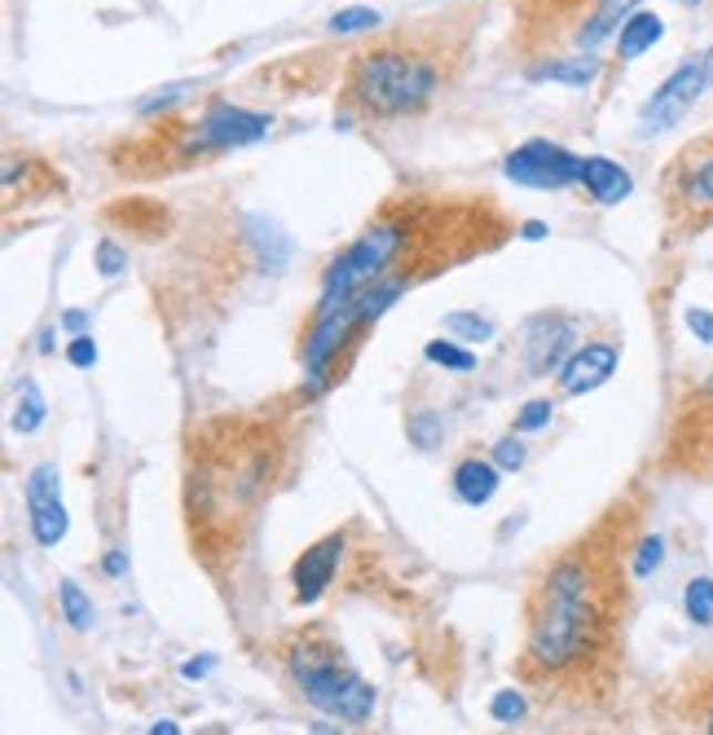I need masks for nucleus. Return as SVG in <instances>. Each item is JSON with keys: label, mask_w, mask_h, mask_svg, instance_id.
<instances>
[{"label": "nucleus", "mask_w": 713, "mask_h": 735, "mask_svg": "<svg viewBox=\"0 0 713 735\" xmlns=\"http://www.w3.org/2000/svg\"><path fill=\"white\" fill-rule=\"evenodd\" d=\"M374 27H379V9H370V4H349V9H340V13L331 18V31H335V35L374 31Z\"/></svg>", "instance_id": "nucleus-23"}, {"label": "nucleus", "mask_w": 713, "mask_h": 735, "mask_svg": "<svg viewBox=\"0 0 713 735\" xmlns=\"http://www.w3.org/2000/svg\"><path fill=\"white\" fill-rule=\"evenodd\" d=\"M599 58L595 53H564V58H546L529 71V80H555V84H568V89H586L599 80Z\"/></svg>", "instance_id": "nucleus-16"}, {"label": "nucleus", "mask_w": 713, "mask_h": 735, "mask_svg": "<svg viewBox=\"0 0 713 735\" xmlns=\"http://www.w3.org/2000/svg\"><path fill=\"white\" fill-rule=\"evenodd\" d=\"M340 555H344V534H331V538H322L318 547H309V551L296 559V568H291L296 603H318L327 594V586L335 581Z\"/></svg>", "instance_id": "nucleus-12"}, {"label": "nucleus", "mask_w": 713, "mask_h": 735, "mask_svg": "<svg viewBox=\"0 0 713 735\" xmlns=\"http://www.w3.org/2000/svg\"><path fill=\"white\" fill-rule=\"evenodd\" d=\"M617 362H621V349H617V344H586V349H577V353L559 366V387H564L568 396H586V392H595V387H603V383L612 379Z\"/></svg>", "instance_id": "nucleus-13"}, {"label": "nucleus", "mask_w": 713, "mask_h": 735, "mask_svg": "<svg viewBox=\"0 0 713 735\" xmlns=\"http://www.w3.org/2000/svg\"><path fill=\"white\" fill-rule=\"evenodd\" d=\"M410 436H418V445L427 449V445H436V423H432V418H414V423H410Z\"/></svg>", "instance_id": "nucleus-32"}, {"label": "nucleus", "mask_w": 713, "mask_h": 735, "mask_svg": "<svg viewBox=\"0 0 713 735\" xmlns=\"http://www.w3.org/2000/svg\"><path fill=\"white\" fill-rule=\"evenodd\" d=\"M287 670H291V683L300 687V696L313 710H322L327 718L361 727L374 714V687L344 661V648H335L331 639H322V634L296 639L287 648Z\"/></svg>", "instance_id": "nucleus-4"}, {"label": "nucleus", "mask_w": 713, "mask_h": 735, "mask_svg": "<svg viewBox=\"0 0 713 735\" xmlns=\"http://www.w3.org/2000/svg\"><path fill=\"white\" fill-rule=\"evenodd\" d=\"M269 115H256V111H242L234 102H211L198 120L185 124V137H180V151L185 155H216V151H234V146H251L269 133Z\"/></svg>", "instance_id": "nucleus-7"}, {"label": "nucleus", "mask_w": 713, "mask_h": 735, "mask_svg": "<svg viewBox=\"0 0 713 735\" xmlns=\"http://www.w3.org/2000/svg\"><path fill=\"white\" fill-rule=\"evenodd\" d=\"M450 480H454L458 503H467V507H485V503L498 494V485H503V467L489 463V458H463V463L454 467Z\"/></svg>", "instance_id": "nucleus-14"}, {"label": "nucleus", "mask_w": 713, "mask_h": 735, "mask_svg": "<svg viewBox=\"0 0 713 735\" xmlns=\"http://www.w3.org/2000/svg\"><path fill=\"white\" fill-rule=\"evenodd\" d=\"M525 458H529V449H525L520 432L503 436V441H498V449H494V463H498L503 472H520V467H525Z\"/></svg>", "instance_id": "nucleus-26"}, {"label": "nucleus", "mask_w": 713, "mask_h": 735, "mask_svg": "<svg viewBox=\"0 0 713 735\" xmlns=\"http://www.w3.org/2000/svg\"><path fill=\"white\" fill-rule=\"evenodd\" d=\"M58 603H62V617L71 630H89L93 625V599L75 586V581H62L58 586Z\"/></svg>", "instance_id": "nucleus-20"}, {"label": "nucleus", "mask_w": 713, "mask_h": 735, "mask_svg": "<svg viewBox=\"0 0 713 735\" xmlns=\"http://www.w3.org/2000/svg\"><path fill=\"white\" fill-rule=\"evenodd\" d=\"M27 520L40 547H58L66 538V507H62V485L53 463H40L27 476Z\"/></svg>", "instance_id": "nucleus-10"}, {"label": "nucleus", "mask_w": 713, "mask_h": 735, "mask_svg": "<svg viewBox=\"0 0 713 735\" xmlns=\"http://www.w3.org/2000/svg\"><path fill=\"white\" fill-rule=\"evenodd\" d=\"M603 0H516V40L529 58L559 53L568 40L577 49L581 31L595 22Z\"/></svg>", "instance_id": "nucleus-5"}, {"label": "nucleus", "mask_w": 713, "mask_h": 735, "mask_svg": "<svg viewBox=\"0 0 713 735\" xmlns=\"http://www.w3.org/2000/svg\"><path fill=\"white\" fill-rule=\"evenodd\" d=\"M688 327L696 331L701 344H713V313L710 309H688Z\"/></svg>", "instance_id": "nucleus-31"}, {"label": "nucleus", "mask_w": 713, "mask_h": 735, "mask_svg": "<svg viewBox=\"0 0 713 735\" xmlns=\"http://www.w3.org/2000/svg\"><path fill=\"white\" fill-rule=\"evenodd\" d=\"M273 467L278 441L256 423H216L194 436V467L185 485L194 542H211L216 534L238 542V525L256 516L273 485Z\"/></svg>", "instance_id": "nucleus-2"}, {"label": "nucleus", "mask_w": 713, "mask_h": 735, "mask_svg": "<svg viewBox=\"0 0 713 735\" xmlns=\"http://www.w3.org/2000/svg\"><path fill=\"white\" fill-rule=\"evenodd\" d=\"M66 362L80 370H89L93 362H97V344H93V335H75L71 340V349H66Z\"/></svg>", "instance_id": "nucleus-29"}, {"label": "nucleus", "mask_w": 713, "mask_h": 735, "mask_svg": "<svg viewBox=\"0 0 713 735\" xmlns=\"http://www.w3.org/2000/svg\"><path fill=\"white\" fill-rule=\"evenodd\" d=\"M617 577L612 555L595 542L550 559L529 590L525 608V674L537 683L581 679L612 643Z\"/></svg>", "instance_id": "nucleus-1"}, {"label": "nucleus", "mask_w": 713, "mask_h": 735, "mask_svg": "<svg viewBox=\"0 0 713 735\" xmlns=\"http://www.w3.org/2000/svg\"><path fill=\"white\" fill-rule=\"evenodd\" d=\"M467 35L454 22H418L392 31L383 44L361 49L349 62V102L374 120L418 115L458 71Z\"/></svg>", "instance_id": "nucleus-3"}, {"label": "nucleus", "mask_w": 713, "mask_h": 735, "mask_svg": "<svg viewBox=\"0 0 713 735\" xmlns=\"http://www.w3.org/2000/svg\"><path fill=\"white\" fill-rule=\"evenodd\" d=\"M313 735H340V732H331V727H313Z\"/></svg>", "instance_id": "nucleus-39"}, {"label": "nucleus", "mask_w": 713, "mask_h": 735, "mask_svg": "<svg viewBox=\"0 0 713 735\" xmlns=\"http://www.w3.org/2000/svg\"><path fill=\"white\" fill-rule=\"evenodd\" d=\"M683 608H688V621L713 625V577H692V581H688Z\"/></svg>", "instance_id": "nucleus-21"}, {"label": "nucleus", "mask_w": 713, "mask_h": 735, "mask_svg": "<svg viewBox=\"0 0 713 735\" xmlns=\"http://www.w3.org/2000/svg\"><path fill=\"white\" fill-rule=\"evenodd\" d=\"M550 414H555V401H550V396H537V401H529V405L516 414V432H520V436L541 432V427L550 423Z\"/></svg>", "instance_id": "nucleus-24"}, {"label": "nucleus", "mask_w": 713, "mask_h": 735, "mask_svg": "<svg viewBox=\"0 0 713 735\" xmlns=\"http://www.w3.org/2000/svg\"><path fill=\"white\" fill-rule=\"evenodd\" d=\"M670 216L683 229H705L713 220V137L688 146L670 168Z\"/></svg>", "instance_id": "nucleus-6"}, {"label": "nucleus", "mask_w": 713, "mask_h": 735, "mask_svg": "<svg viewBox=\"0 0 713 735\" xmlns=\"http://www.w3.org/2000/svg\"><path fill=\"white\" fill-rule=\"evenodd\" d=\"M151 735H180V727H177V723H155V727H151Z\"/></svg>", "instance_id": "nucleus-38"}, {"label": "nucleus", "mask_w": 713, "mask_h": 735, "mask_svg": "<svg viewBox=\"0 0 713 735\" xmlns=\"http://www.w3.org/2000/svg\"><path fill=\"white\" fill-rule=\"evenodd\" d=\"M713 84V58H692L683 62L639 111V137H657L665 128H674L683 115H692V106L705 97V89Z\"/></svg>", "instance_id": "nucleus-8"}, {"label": "nucleus", "mask_w": 713, "mask_h": 735, "mask_svg": "<svg viewBox=\"0 0 713 735\" xmlns=\"http://www.w3.org/2000/svg\"><path fill=\"white\" fill-rule=\"evenodd\" d=\"M211 665H216L211 656H203V661H185V665H180V674H185V679H203Z\"/></svg>", "instance_id": "nucleus-34"}, {"label": "nucleus", "mask_w": 713, "mask_h": 735, "mask_svg": "<svg viewBox=\"0 0 713 735\" xmlns=\"http://www.w3.org/2000/svg\"><path fill=\"white\" fill-rule=\"evenodd\" d=\"M661 559H665V538H643L639 551H634L630 572H634V577H652V572L661 568Z\"/></svg>", "instance_id": "nucleus-25"}, {"label": "nucleus", "mask_w": 713, "mask_h": 735, "mask_svg": "<svg viewBox=\"0 0 713 735\" xmlns=\"http://www.w3.org/2000/svg\"><path fill=\"white\" fill-rule=\"evenodd\" d=\"M572 340H577V322L564 318V313H537L525 327V362L529 374H550L559 370L572 353Z\"/></svg>", "instance_id": "nucleus-11"}, {"label": "nucleus", "mask_w": 713, "mask_h": 735, "mask_svg": "<svg viewBox=\"0 0 713 735\" xmlns=\"http://www.w3.org/2000/svg\"><path fill=\"white\" fill-rule=\"evenodd\" d=\"M62 327H66V331H75V335H84L89 318H84V313H66V318H62Z\"/></svg>", "instance_id": "nucleus-36"}, {"label": "nucleus", "mask_w": 713, "mask_h": 735, "mask_svg": "<svg viewBox=\"0 0 713 735\" xmlns=\"http://www.w3.org/2000/svg\"><path fill=\"white\" fill-rule=\"evenodd\" d=\"M696 405H701V414H705V418H710V423H713V379H710V383H705V387H701Z\"/></svg>", "instance_id": "nucleus-35"}, {"label": "nucleus", "mask_w": 713, "mask_h": 735, "mask_svg": "<svg viewBox=\"0 0 713 735\" xmlns=\"http://www.w3.org/2000/svg\"><path fill=\"white\" fill-rule=\"evenodd\" d=\"M520 234H525V238H541V234H546V225H541V220H525V225H520Z\"/></svg>", "instance_id": "nucleus-37"}, {"label": "nucleus", "mask_w": 713, "mask_h": 735, "mask_svg": "<svg viewBox=\"0 0 713 735\" xmlns=\"http://www.w3.org/2000/svg\"><path fill=\"white\" fill-rule=\"evenodd\" d=\"M102 568H106L111 577H124V572H128V555H124V551H111V555H106V563H102Z\"/></svg>", "instance_id": "nucleus-33"}, {"label": "nucleus", "mask_w": 713, "mask_h": 735, "mask_svg": "<svg viewBox=\"0 0 713 735\" xmlns=\"http://www.w3.org/2000/svg\"><path fill=\"white\" fill-rule=\"evenodd\" d=\"M503 173L516 185H534V189H568L581 182V159L555 142H525L507 155Z\"/></svg>", "instance_id": "nucleus-9"}, {"label": "nucleus", "mask_w": 713, "mask_h": 735, "mask_svg": "<svg viewBox=\"0 0 713 735\" xmlns=\"http://www.w3.org/2000/svg\"><path fill=\"white\" fill-rule=\"evenodd\" d=\"M97 269H102L106 278H115V273L124 269V251H120L115 242H102V247H97Z\"/></svg>", "instance_id": "nucleus-30"}, {"label": "nucleus", "mask_w": 713, "mask_h": 735, "mask_svg": "<svg viewBox=\"0 0 713 735\" xmlns=\"http://www.w3.org/2000/svg\"><path fill=\"white\" fill-rule=\"evenodd\" d=\"M581 185H586V194L595 198V203H603V207H612V203H621V198H630V173L626 168H617L612 159H603V155H590V159H581Z\"/></svg>", "instance_id": "nucleus-15"}, {"label": "nucleus", "mask_w": 713, "mask_h": 735, "mask_svg": "<svg viewBox=\"0 0 713 735\" xmlns=\"http://www.w3.org/2000/svg\"><path fill=\"white\" fill-rule=\"evenodd\" d=\"M423 358H427V362H436V366L458 370V374H472V370H476V358H472L467 349L450 344V340H432V344L423 349Z\"/></svg>", "instance_id": "nucleus-22"}, {"label": "nucleus", "mask_w": 713, "mask_h": 735, "mask_svg": "<svg viewBox=\"0 0 713 735\" xmlns=\"http://www.w3.org/2000/svg\"><path fill=\"white\" fill-rule=\"evenodd\" d=\"M674 4H705V0H674Z\"/></svg>", "instance_id": "nucleus-41"}, {"label": "nucleus", "mask_w": 713, "mask_h": 735, "mask_svg": "<svg viewBox=\"0 0 713 735\" xmlns=\"http://www.w3.org/2000/svg\"><path fill=\"white\" fill-rule=\"evenodd\" d=\"M445 335L450 340H463V344H489L494 340V322L480 318V313H445Z\"/></svg>", "instance_id": "nucleus-19"}, {"label": "nucleus", "mask_w": 713, "mask_h": 735, "mask_svg": "<svg viewBox=\"0 0 713 735\" xmlns=\"http://www.w3.org/2000/svg\"><path fill=\"white\" fill-rule=\"evenodd\" d=\"M705 735H713V705H710V723H705Z\"/></svg>", "instance_id": "nucleus-40"}, {"label": "nucleus", "mask_w": 713, "mask_h": 735, "mask_svg": "<svg viewBox=\"0 0 713 735\" xmlns=\"http://www.w3.org/2000/svg\"><path fill=\"white\" fill-rule=\"evenodd\" d=\"M661 35H665V22H661L657 13H648V9L630 13V22H626V27H621V35H617V53H621V62L643 58V53H648Z\"/></svg>", "instance_id": "nucleus-17"}, {"label": "nucleus", "mask_w": 713, "mask_h": 735, "mask_svg": "<svg viewBox=\"0 0 713 735\" xmlns=\"http://www.w3.org/2000/svg\"><path fill=\"white\" fill-rule=\"evenodd\" d=\"M489 714H494L498 723H520V718H525V696H520L516 687H507V692H498V696H494Z\"/></svg>", "instance_id": "nucleus-27"}, {"label": "nucleus", "mask_w": 713, "mask_h": 735, "mask_svg": "<svg viewBox=\"0 0 713 735\" xmlns=\"http://www.w3.org/2000/svg\"><path fill=\"white\" fill-rule=\"evenodd\" d=\"M44 423V392L35 379L18 383V410H13V432H35Z\"/></svg>", "instance_id": "nucleus-18"}, {"label": "nucleus", "mask_w": 713, "mask_h": 735, "mask_svg": "<svg viewBox=\"0 0 713 735\" xmlns=\"http://www.w3.org/2000/svg\"><path fill=\"white\" fill-rule=\"evenodd\" d=\"M185 93H189V84H173L168 93H155V97L137 102V115H155V111H168V106H177Z\"/></svg>", "instance_id": "nucleus-28"}]
</instances>
